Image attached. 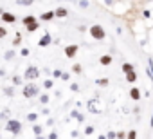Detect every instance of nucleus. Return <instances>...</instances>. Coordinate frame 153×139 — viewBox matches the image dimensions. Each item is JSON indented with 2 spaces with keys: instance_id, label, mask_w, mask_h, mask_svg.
I'll return each instance as SVG.
<instances>
[{
  "instance_id": "f257e3e1",
  "label": "nucleus",
  "mask_w": 153,
  "mask_h": 139,
  "mask_svg": "<svg viewBox=\"0 0 153 139\" xmlns=\"http://www.w3.org/2000/svg\"><path fill=\"white\" fill-rule=\"evenodd\" d=\"M88 34H90L94 40H99V42L106 38V31H105V27L99 25V24H92V25L88 27Z\"/></svg>"
},
{
  "instance_id": "f03ea898",
  "label": "nucleus",
  "mask_w": 153,
  "mask_h": 139,
  "mask_svg": "<svg viewBox=\"0 0 153 139\" xmlns=\"http://www.w3.org/2000/svg\"><path fill=\"white\" fill-rule=\"evenodd\" d=\"M22 96H24L25 99H33V98L40 96V89H38V85H34L33 81H31V83H27V85L22 89Z\"/></svg>"
},
{
  "instance_id": "7ed1b4c3",
  "label": "nucleus",
  "mask_w": 153,
  "mask_h": 139,
  "mask_svg": "<svg viewBox=\"0 0 153 139\" xmlns=\"http://www.w3.org/2000/svg\"><path fill=\"white\" fill-rule=\"evenodd\" d=\"M6 130H7L9 134H13V135H20V134H22V123H20L18 119H7Z\"/></svg>"
},
{
  "instance_id": "20e7f679",
  "label": "nucleus",
  "mask_w": 153,
  "mask_h": 139,
  "mask_svg": "<svg viewBox=\"0 0 153 139\" xmlns=\"http://www.w3.org/2000/svg\"><path fill=\"white\" fill-rule=\"evenodd\" d=\"M38 78H40V69H38L36 65H29V67L25 69V72H24V80L34 81V80H38Z\"/></svg>"
},
{
  "instance_id": "39448f33",
  "label": "nucleus",
  "mask_w": 153,
  "mask_h": 139,
  "mask_svg": "<svg viewBox=\"0 0 153 139\" xmlns=\"http://www.w3.org/2000/svg\"><path fill=\"white\" fill-rule=\"evenodd\" d=\"M78 52H79V45H76V43H70V45L65 47V56H67L68 60L76 58V54H78Z\"/></svg>"
},
{
  "instance_id": "423d86ee",
  "label": "nucleus",
  "mask_w": 153,
  "mask_h": 139,
  "mask_svg": "<svg viewBox=\"0 0 153 139\" xmlns=\"http://www.w3.org/2000/svg\"><path fill=\"white\" fill-rule=\"evenodd\" d=\"M0 20L6 22V24H16V16L13 13H9V11H4L2 15H0Z\"/></svg>"
},
{
  "instance_id": "0eeeda50",
  "label": "nucleus",
  "mask_w": 153,
  "mask_h": 139,
  "mask_svg": "<svg viewBox=\"0 0 153 139\" xmlns=\"http://www.w3.org/2000/svg\"><path fill=\"white\" fill-rule=\"evenodd\" d=\"M51 42H52L51 33H45V34L38 40V47H49V45H51Z\"/></svg>"
},
{
  "instance_id": "6e6552de",
  "label": "nucleus",
  "mask_w": 153,
  "mask_h": 139,
  "mask_svg": "<svg viewBox=\"0 0 153 139\" xmlns=\"http://www.w3.org/2000/svg\"><path fill=\"white\" fill-rule=\"evenodd\" d=\"M54 13H56V18H67V16H68V9H67L65 6L56 7V9H54Z\"/></svg>"
},
{
  "instance_id": "1a4fd4ad",
  "label": "nucleus",
  "mask_w": 153,
  "mask_h": 139,
  "mask_svg": "<svg viewBox=\"0 0 153 139\" xmlns=\"http://www.w3.org/2000/svg\"><path fill=\"white\" fill-rule=\"evenodd\" d=\"M54 18H56V13H54V11H45V13L40 15V20H42V22H51V20H54Z\"/></svg>"
},
{
  "instance_id": "9d476101",
  "label": "nucleus",
  "mask_w": 153,
  "mask_h": 139,
  "mask_svg": "<svg viewBox=\"0 0 153 139\" xmlns=\"http://www.w3.org/2000/svg\"><path fill=\"white\" fill-rule=\"evenodd\" d=\"M112 61H114V58H112L110 54H103V56L99 58V63H101L103 67H108V65H112Z\"/></svg>"
},
{
  "instance_id": "9b49d317",
  "label": "nucleus",
  "mask_w": 153,
  "mask_h": 139,
  "mask_svg": "<svg viewBox=\"0 0 153 139\" xmlns=\"http://www.w3.org/2000/svg\"><path fill=\"white\" fill-rule=\"evenodd\" d=\"M130 98H131L133 101H139V99H140V90H139L137 87H131V89H130Z\"/></svg>"
},
{
  "instance_id": "f8f14e48",
  "label": "nucleus",
  "mask_w": 153,
  "mask_h": 139,
  "mask_svg": "<svg viewBox=\"0 0 153 139\" xmlns=\"http://www.w3.org/2000/svg\"><path fill=\"white\" fill-rule=\"evenodd\" d=\"M34 22H38L34 15H27V16L22 18V24H24V25H31V24H34Z\"/></svg>"
},
{
  "instance_id": "ddd939ff",
  "label": "nucleus",
  "mask_w": 153,
  "mask_h": 139,
  "mask_svg": "<svg viewBox=\"0 0 153 139\" xmlns=\"http://www.w3.org/2000/svg\"><path fill=\"white\" fill-rule=\"evenodd\" d=\"M15 56H16L15 49H9V51H6V54H4V60H6V61H13Z\"/></svg>"
},
{
  "instance_id": "4468645a",
  "label": "nucleus",
  "mask_w": 153,
  "mask_h": 139,
  "mask_svg": "<svg viewBox=\"0 0 153 139\" xmlns=\"http://www.w3.org/2000/svg\"><path fill=\"white\" fill-rule=\"evenodd\" d=\"M131 71H135V67H133L130 61H124V63H123V72L128 74V72H131Z\"/></svg>"
},
{
  "instance_id": "2eb2a0df",
  "label": "nucleus",
  "mask_w": 153,
  "mask_h": 139,
  "mask_svg": "<svg viewBox=\"0 0 153 139\" xmlns=\"http://www.w3.org/2000/svg\"><path fill=\"white\" fill-rule=\"evenodd\" d=\"M40 29V22H34V24H31V25H25V31L27 33H34V31H38Z\"/></svg>"
},
{
  "instance_id": "dca6fc26",
  "label": "nucleus",
  "mask_w": 153,
  "mask_h": 139,
  "mask_svg": "<svg viewBox=\"0 0 153 139\" xmlns=\"http://www.w3.org/2000/svg\"><path fill=\"white\" fill-rule=\"evenodd\" d=\"M126 81H128V83H135V81H137V72H135V71L128 72V74H126Z\"/></svg>"
},
{
  "instance_id": "f3484780",
  "label": "nucleus",
  "mask_w": 153,
  "mask_h": 139,
  "mask_svg": "<svg viewBox=\"0 0 153 139\" xmlns=\"http://www.w3.org/2000/svg\"><path fill=\"white\" fill-rule=\"evenodd\" d=\"M42 132H43V126L38 125V123H33V134L34 135H42Z\"/></svg>"
},
{
  "instance_id": "a211bd4d",
  "label": "nucleus",
  "mask_w": 153,
  "mask_h": 139,
  "mask_svg": "<svg viewBox=\"0 0 153 139\" xmlns=\"http://www.w3.org/2000/svg\"><path fill=\"white\" fill-rule=\"evenodd\" d=\"M72 72H74V74H81V72H83L81 63H74V65H72Z\"/></svg>"
},
{
  "instance_id": "6ab92c4d",
  "label": "nucleus",
  "mask_w": 153,
  "mask_h": 139,
  "mask_svg": "<svg viewBox=\"0 0 153 139\" xmlns=\"http://www.w3.org/2000/svg\"><path fill=\"white\" fill-rule=\"evenodd\" d=\"M108 83H110L108 78H99V80H96V85H99V87H106Z\"/></svg>"
},
{
  "instance_id": "aec40b11",
  "label": "nucleus",
  "mask_w": 153,
  "mask_h": 139,
  "mask_svg": "<svg viewBox=\"0 0 153 139\" xmlns=\"http://www.w3.org/2000/svg\"><path fill=\"white\" fill-rule=\"evenodd\" d=\"M16 4H18V6H24V7H27V6H33V4H34V0H16Z\"/></svg>"
},
{
  "instance_id": "412c9836",
  "label": "nucleus",
  "mask_w": 153,
  "mask_h": 139,
  "mask_svg": "<svg viewBox=\"0 0 153 139\" xmlns=\"http://www.w3.org/2000/svg\"><path fill=\"white\" fill-rule=\"evenodd\" d=\"M52 87H54V80H52V78L43 81V89H47V90H49V89H52Z\"/></svg>"
},
{
  "instance_id": "4be33fe9",
  "label": "nucleus",
  "mask_w": 153,
  "mask_h": 139,
  "mask_svg": "<svg viewBox=\"0 0 153 139\" xmlns=\"http://www.w3.org/2000/svg\"><path fill=\"white\" fill-rule=\"evenodd\" d=\"M27 121H31V123H36V121H38V114H36V112H31V114H27Z\"/></svg>"
},
{
  "instance_id": "5701e85b",
  "label": "nucleus",
  "mask_w": 153,
  "mask_h": 139,
  "mask_svg": "<svg viewBox=\"0 0 153 139\" xmlns=\"http://www.w3.org/2000/svg\"><path fill=\"white\" fill-rule=\"evenodd\" d=\"M90 6V2L88 0H78V7H81V9H87Z\"/></svg>"
},
{
  "instance_id": "b1692460",
  "label": "nucleus",
  "mask_w": 153,
  "mask_h": 139,
  "mask_svg": "<svg viewBox=\"0 0 153 139\" xmlns=\"http://www.w3.org/2000/svg\"><path fill=\"white\" fill-rule=\"evenodd\" d=\"M20 42H22V33H16L15 34V40H13V45L16 47V45H20Z\"/></svg>"
},
{
  "instance_id": "393cba45",
  "label": "nucleus",
  "mask_w": 153,
  "mask_h": 139,
  "mask_svg": "<svg viewBox=\"0 0 153 139\" xmlns=\"http://www.w3.org/2000/svg\"><path fill=\"white\" fill-rule=\"evenodd\" d=\"M49 99H51V98H49V94H40V103H42V105H47V103H49Z\"/></svg>"
},
{
  "instance_id": "a878e982",
  "label": "nucleus",
  "mask_w": 153,
  "mask_h": 139,
  "mask_svg": "<svg viewBox=\"0 0 153 139\" xmlns=\"http://www.w3.org/2000/svg\"><path fill=\"white\" fill-rule=\"evenodd\" d=\"M22 78H24V76H13V78H11L13 85H22Z\"/></svg>"
},
{
  "instance_id": "bb28decb",
  "label": "nucleus",
  "mask_w": 153,
  "mask_h": 139,
  "mask_svg": "<svg viewBox=\"0 0 153 139\" xmlns=\"http://www.w3.org/2000/svg\"><path fill=\"white\" fill-rule=\"evenodd\" d=\"M4 92H6V96H9V98H13V96H15V89H13V87L4 89Z\"/></svg>"
},
{
  "instance_id": "cd10ccee",
  "label": "nucleus",
  "mask_w": 153,
  "mask_h": 139,
  "mask_svg": "<svg viewBox=\"0 0 153 139\" xmlns=\"http://www.w3.org/2000/svg\"><path fill=\"white\" fill-rule=\"evenodd\" d=\"M6 36H7V29H6L4 25H0V40L6 38Z\"/></svg>"
},
{
  "instance_id": "c85d7f7f",
  "label": "nucleus",
  "mask_w": 153,
  "mask_h": 139,
  "mask_svg": "<svg viewBox=\"0 0 153 139\" xmlns=\"http://www.w3.org/2000/svg\"><path fill=\"white\" fill-rule=\"evenodd\" d=\"M126 139H137V132L135 130H130L128 135H126Z\"/></svg>"
},
{
  "instance_id": "c756f323",
  "label": "nucleus",
  "mask_w": 153,
  "mask_h": 139,
  "mask_svg": "<svg viewBox=\"0 0 153 139\" xmlns=\"http://www.w3.org/2000/svg\"><path fill=\"white\" fill-rule=\"evenodd\" d=\"M85 134H87V135H94V126H90V125H88V126L85 128Z\"/></svg>"
},
{
  "instance_id": "7c9ffc66",
  "label": "nucleus",
  "mask_w": 153,
  "mask_h": 139,
  "mask_svg": "<svg viewBox=\"0 0 153 139\" xmlns=\"http://www.w3.org/2000/svg\"><path fill=\"white\" fill-rule=\"evenodd\" d=\"M70 90L72 92H79V85L78 83H70Z\"/></svg>"
},
{
  "instance_id": "2f4dec72",
  "label": "nucleus",
  "mask_w": 153,
  "mask_h": 139,
  "mask_svg": "<svg viewBox=\"0 0 153 139\" xmlns=\"http://www.w3.org/2000/svg\"><path fill=\"white\" fill-rule=\"evenodd\" d=\"M61 74H63V72L59 71V69H54V71H52V76H54V78H61Z\"/></svg>"
},
{
  "instance_id": "473e14b6",
  "label": "nucleus",
  "mask_w": 153,
  "mask_h": 139,
  "mask_svg": "<svg viewBox=\"0 0 153 139\" xmlns=\"http://www.w3.org/2000/svg\"><path fill=\"white\" fill-rule=\"evenodd\" d=\"M29 52H31V51H29L27 47H24V49L20 51V56H24V58H25V56H29Z\"/></svg>"
},
{
  "instance_id": "72a5a7b5",
  "label": "nucleus",
  "mask_w": 153,
  "mask_h": 139,
  "mask_svg": "<svg viewBox=\"0 0 153 139\" xmlns=\"http://www.w3.org/2000/svg\"><path fill=\"white\" fill-rule=\"evenodd\" d=\"M59 80H63V81H68V80H70V74H68V72H63Z\"/></svg>"
},
{
  "instance_id": "f704fd0d",
  "label": "nucleus",
  "mask_w": 153,
  "mask_h": 139,
  "mask_svg": "<svg viewBox=\"0 0 153 139\" xmlns=\"http://www.w3.org/2000/svg\"><path fill=\"white\" fill-rule=\"evenodd\" d=\"M106 137H108V139H117V132H108Z\"/></svg>"
},
{
  "instance_id": "c9c22d12",
  "label": "nucleus",
  "mask_w": 153,
  "mask_h": 139,
  "mask_svg": "<svg viewBox=\"0 0 153 139\" xmlns=\"http://www.w3.org/2000/svg\"><path fill=\"white\" fill-rule=\"evenodd\" d=\"M76 121H79V123H83V121H85V116H83V114H78V117H76Z\"/></svg>"
},
{
  "instance_id": "e433bc0d",
  "label": "nucleus",
  "mask_w": 153,
  "mask_h": 139,
  "mask_svg": "<svg viewBox=\"0 0 153 139\" xmlns=\"http://www.w3.org/2000/svg\"><path fill=\"white\" fill-rule=\"evenodd\" d=\"M117 139H126V134L124 132H117Z\"/></svg>"
},
{
  "instance_id": "4c0bfd02",
  "label": "nucleus",
  "mask_w": 153,
  "mask_h": 139,
  "mask_svg": "<svg viewBox=\"0 0 153 139\" xmlns=\"http://www.w3.org/2000/svg\"><path fill=\"white\" fill-rule=\"evenodd\" d=\"M49 139H58V134H56V132H51V134H49Z\"/></svg>"
},
{
  "instance_id": "58836bf2",
  "label": "nucleus",
  "mask_w": 153,
  "mask_h": 139,
  "mask_svg": "<svg viewBox=\"0 0 153 139\" xmlns=\"http://www.w3.org/2000/svg\"><path fill=\"white\" fill-rule=\"evenodd\" d=\"M70 135H72V137H78V135H79V132H78V130H72V132H70Z\"/></svg>"
},
{
  "instance_id": "ea45409f",
  "label": "nucleus",
  "mask_w": 153,
  "mask_h": 139,
  "mask_svg": "<svg viewBox=\"0 0 153 139\" xmlns=\"http://www.w3.org/2000/svg\"><path fill=\"white\" fill-rule=\"evenodd\" d=\"M105 4L106 6H114V0H105Z\"/></svg>"
},
{
  "instance_id": "a19ab883",
  "label": "nucleus",
  "mask_w": 153,
  "mask_h": 139,
  "mask_svg": "<svg viewBox=\"0 0 153 139\" xmlns=\"http://www.w3.org/2000/svg\"><path fill=\"white\" fill-rule=\"evenodd\" d=\"M97 139H106V135H99V137H97Z\"/></svg>"
},
{
  "instance_id": "79ce46f5",
  "label": "nucleus",
  "mask_w": 153,
  "mask_h": 139,
  "mask_svg": "<svg viewBox=\"0 0 153 139\" xmlns=\"http://www.w3.org/2000/svg\"><path fill=\"white\" fill-rule=\"evenodd\" d=\"M36 139H45V137L43 135H36Z\"/></svg>"
},
{
  "instance_id": "37998d69",
  "label": "nucleus",
  "mask_w": 153,
  "mask_h": 139,
  "mask_svg": "<svg viewBox=\"0 0 153 139\" xmlns=\"http://www.w3.org/2000/svg\"><path fill=\"white\" fill-rule=\"evenodd\" d=\"M4 11H6V9H4V7H0V15H2V13H4Z\"/></svg>"
}]
</instances>
